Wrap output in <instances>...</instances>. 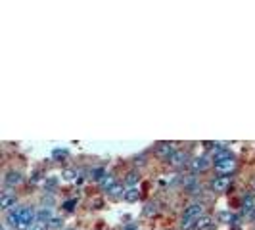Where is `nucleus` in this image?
Wrapping results in <instances>:
<instances>
[{"mask_svg": "<svg viewBox=\"0 0 255 230\" xmlns=\"http://www.w3.org/2000/svg\"><path fill=\"white\" fill-rule=\"evenodd\" d=\"M138 182H140V173L138 171H128L127 177H125V186L127 188H134Z\"/></svg>", "mask_w": 255, "mask_h": 230, "instance_id": "12", "label": "nucleus"}, {"mask_svg": "<svg viewBox=\"0 0 255 230\" xmlns=\"http://www.w3.org/2000/svg\"><path fill=\"white\" fill-rule=\"evenodd\" d=\"M77 173L73 171V169H65L64 171V180H67V182H71V180H75Z\"/></svg>", "mask_w": 255, "mask_h": 230, "instance_id": "20", "label": "nucleus"}, {"mask_svg": "<svg viewBox=\"0 0 255 230\" xmlns=\"http://www.w3.org/2000/svg\"><path fill=\"white\" fill-rule=\"evenodd\" d=\"M75 205H77V200H67V202L62 204V207H64L65 211H73V209H75Z\"/></svg>", "mask_w": 255, "mask_h": 230, "instance_id": "21", "label": "nucleus"}, {"mask_svg": "<svg viewBox=\"0 0 255 230\" xmlns=\"http://www.w3.org/2000/svg\"><path fill=\"white\" fill-rule=\"evenodd\" d=\"M211 227H213V217L211 215H204L196 223V230H209Z\"/></svg>", "mask_w": 255, "mask_h": 230, "instance_id": "13", "label": "nucleus"}, {"mask_svg": "<svg viewBox=\"0 0 255 230\" xmlns=\"http://www.w3.org/2000/svg\"><path fill=\"white\" fill-rule=\"evenodd\" d=\"M0 207H2L6 213L15 209V207H19V205H17V196L12 194V192H2V196H0Z\"/></svg>", "mask_w": 255, "mask_h": 230, "instance_id": "8", "label": "nucleus"}, {"mask_svg": "<svg viewBox=\"0 0 255 230\" xmlns=\"http://www.w3.org/2000/svg\"><path fill=\"white\" fill-rule=\"evenodd\" d=\"M65 230H75V229H65Z\"/></svg>", "mask_w": 255, "mask_h": 230, "instance_id": "25", "label": "nucleus"}, {"mask_svg": "<svg viewBox=\"0 0 255 230\" xmlns=\"http://www.w3.org/2000/svg\"><path fill=\"white\" fill-rule=\"evenodd\" d=\"M138 198H140V190L134 186V188H127V192H125V198H123V200L132 204V202H138Z\"/></svg>", "mask_w": 255, "mask_h": 230, "instance_id": "16", "label": "nucleus"}, {"mask_svg": "<svg viewBox=\"0 0 255 230\" xmlns=\"http://www.w3.org/2000/svg\"><path fill=\"white\" fill-rule=\"evenodd\" d=\"M21 182H23V173H21V171H17V169L6 171V175H4V186H6V188H15V186H19Z\"/></svg>", "mask_w": 255, "mask_h": 230, "instance_id": "5", "label": "nucleus"}, {"mask_svg": "<svg viewBox=\"0 0 255 230\" xmlns=\"http://www.w3.org/2000/svg\"><path fill=\"white\" fill-rule=\"evenodd\" d=\"M219 221L225 223V225H232V223H236V217L230 211H223V213H219Z\"/></svg>", "mask_w": 255, "mask_h": 230, "instance_id": "17", "label": "nucleus"}, {"mask_svg": "<svg viewBox=\"0 0 255 230\" xmlns=\"http://www.w3.org/2000/svg\"><path fill=\"white\" fill-rule=\"evenodd\" d=\"M205 215V207L204 204H190L182 217H180V229L182 230H196V223Z\"/></svg>", "mask_w": 255, "mask_h": 230, "instance_id": "1", "label": "nucleus"}, {"mask_svg": "<svg viewBox=\"0 0 255 230\" xmlns=\"http://www.w3.org/2000/svg\"><path fill=\"white\" fill-rule=\"evenodd\" d=\"M177 150H179V148H175L173 142H159V144H155V155H157V157H163L167 161H169V157L177 152Z\"/></svg>", "mask_w": 255, "mask_h": 230, "instance_id": "7", "label": "nucleus"}, {"mask_svg": "<svg viewBox=\"0 0 255 230\" xmlns=\"http://www.w3.org/2000/svg\"><path fill=\"white\" fill-rule=\"evenodd\" d=\"M155 213H157V204H155V202H148L146 207H144V215H146V217H152Z\"/></svg>", "mask_w": 255, "mask_h": 230, "instance_id": "19", "label": "nucleus"}, {"mask_svg": "<svg viewBox=\"0 0 255 230\" xmlns=\"http://www.w3.org/2000/svg\"><path fill=\"white\" fill-rule=\"evenodd\" d=\"M125 192H127V188H125L123 184H119V182H117L114 188L108 192V196H110V198H115V200H117V198H125Z\"/></svg>", "mask_w": 255, "mask_h": 230, "instance_id": "14", "label": "nucleus"}, {"mask_svg": "<svg viewBox=\"0 0 255 230\" xmlns=\"http://www.w3.org/2000/svg\"><path fill=\"white\" fill-rule=\"evenodd\" d=\"M213 165V161H211V157H207V155H198V157H192V161L188 163V167L192 169V173H205L209 167Z\"/></svg>", "mask_w": 255, "mask_h": 230, "instance_id": "3", "label": "nucleus"}, {"mask_svg": "<svg viewBox=\"0 0 255 230\" xmlns=\"http://www.w3.org/2000/svg\"><path fill=\"white\" fill-rule=\"evenodd\" d=\"M52 219H54V213H52V207H40L37 209V223H42V225H48Z\"/></svg>", "mask_w": 255, "mask_h": 230, "instance_id": "10", "label": "nucleus"}, {"mask_svg": "<svg viewBox=\"0 0 255 230\" xmlns=\"http://www.w3.org/2000/svg\"><path fill=\"white\" fill-rule=\"evenodd\" d=\"M48 230H65L64 229V219L62 217H54L48 223Z\"/></svg>", "mask_w": 255, "mask_h": 230, "instance_id": "18", "label": "nucleus"}, {"mask_svg": "<svg viewBox=\"0 0 255 230\" xmlns=\"http://www.w3.org/2000/svg\"><path fill=\"white\" fill-rule=\"evenodd\" d=\"M54 157H67V152H65V150H56V152H54Z\"/></svg>", "mask_w": 255, "mask_h": 230, "instance_id": "24", "label": "nucleus"}, {"mask_svg": "<svg viewBox=\"0 0 255 230\" xmlns=\"http://www.w3.org/2000/svg\"><path fill=\"white\" fill-rule=\"evenodd\" d=\"M115 184H117V180H115V177H114V175H110V173H108V175H106V177H104V179L98 182V186H100V188H102L106 194L112 190Z\"/></svg>", "mask_w": 255, "mask_h": 230, "instance_id": "11", "label": "nucleus"}, {"mask_svg": "<svg viewBox=\"0 0 255 230\" xmlns=\"http://www.w3.org/2000/svg\"><path fill=\"white\" fill-rule=\"evenodd\" d=\"M213 165H215V171L221 177H229L230 173H234V169H236V159H234V155H230V157L221 159V161L213 163Z\"/></svg>", "mask_w": 255, "mask_h": 230, "instance_id": "4", "label": "nucleus"}, {"mask_svg": "<svg viewBox=\"0 0 255 230\" xmlns=\"http://www.w3.org/2000/svg\"><path fill=\"white\" fill-rule=\"evenodd\" d=\"M29 230H48V225H42V223H35Z\"/></svg>", "mask_w": 255, "mask_h": 230, "instance_id": "22", "label": "nucleus"}, {"mask_svg": "<svg viewBox=\"0 0 255 230\" xmlns=\"http://www.w3.org/2000/svg\"><path fill=\"white\" fill-rule=\"evenodd\" d=\"M106 175H108V171H106L104 167H100V165L92 167V169H90V177H92V180H96V182H100Z\"/></svg>", "mask_w": 255, "mask_h": 230, "instance_id": "15", "label": "nucleus"}, {"mask_svg": "<svg viewBox=\"0 0 255 230\" xmlns=\"http://www.w3.org/2000/svg\"><path fill=\"white\" fill-rule=\"evenodd\" d=\"M4 221H6V227L12 230H29L31 229L25 221H23V217H21L19 207H15V209H12V211H8Z\"/></svg>", "mask_w": 255, "mask_h": 230, "instance_id": "2", "label": "nucleus"}, {"mask_svg": "<svg viewBox=\"0 0 255 230\" xmlns=\"http://www.w3.org/2000/svg\"><path fill=\"white\" fill-rule=\"evenodd\" d=\"M230 184H232L230 177H215V179H211V182H209V188H211V192H215V194H225L230 188Z\"/></svg>", "mask_w": 255, "mask_h": 230, "instance_id": "6", "label": "nucleus"}, {"mask_svg": "<svg viewBox=\"0 0 255 230\" xmlns=\"http://www.w3.org/2000/svg\"><path fill=\"white\" fill-rule=\"evenodd\" d=\"M121 230H140V229H138V225H134V223H127Z\"/></svg>", "mask_w": 255, "mask_h": 230, "instance_id": "23", "label": "nucleus"}, {"mask_svg": "<svg viewBox=\"0 0 255 230\" xmlns=\"http://www.w3.org/2000/svg\"><path fill=\"white\" fill-rule=\"evenodd\" d=\"M190 161L192 159L188 157V153L184 152V150H177V152L169 157V165H173V167H182V165H186V163H190Z\"/></svg>", "mask_w": 255, "mask_h": 230, "instance_id": "9", "label": "nucleus"}]
</instances>
